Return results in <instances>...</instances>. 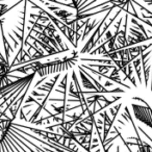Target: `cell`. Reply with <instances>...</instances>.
I'll return each mask as SVG.
<instances>
[{
    "instance_id": "cell-1",
    "label": "cell",
    "mask_w": 152,
    "mask_h": 152,
    "mask_svg": "<svg viewBox=\"0 0 152 152\" xmlns=\"http://www.w3.org/2000/svg\"><path fill=\"white\" fill-rule=\"evenodd\" d=\"M31 95H32V96H34V95H37V93H34V92H32V93H31ZM39 95H40V96H42V97H43V96H44V95H43V94H39Z\"/></svg>"
}]
</instances>
